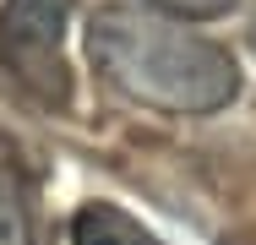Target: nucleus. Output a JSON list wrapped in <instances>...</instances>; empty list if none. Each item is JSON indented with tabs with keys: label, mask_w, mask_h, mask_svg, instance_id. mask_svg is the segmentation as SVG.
Returning <instances> with one entry per match:
<instances>
[{
	"label": "nucleus",
	"mask_w": 256,
	"mask_h": 245,
	"mask_svg": "<svg viewBox=\"0 0 256 245\" xmlns=\"http://www.w3.org/2000/svg\"><path fill=\"white\" fill-rule=\"evenodd\" d=\"M251 54H256V22H251Z\"/></svg>",
	"instance_id": "obj_6"
},
{
	"label": "nucleus",
	"mask_w": 256,
	"mask_h": 245,
	"mask_svg": "<svg viewBox=\"0 0 256 245\" xmlns=\"http://www.w3.org/2000/svg\"><path fill=\"white\" fill-rule=\"evenodd\" d=\"M82 49L109 93L153 114H218L240 98L234 54L153 6H98Z\"/></svg>",
	"instance_id": "obj_1"
},
{
	"label": "nucleus",
	"mask_w": 256,
	"mask_h": 245,
	"mask_svg": "<svg viewBox=\"0 0 256 245\" xmlns=\"http://www.w3.org/2000/svg\"><path fill=\"white\" fill-rule=\"evenodd\" d=\"M153 11H169L180 22H212V16H229L240 0H148Z\"/></svg>",
	"instance_id": "obj_5"
},
{
	"label": "nucleus",
	"mask_w": 256,
	"mask_h": 245,
	"mask_svg": "<svg viewBox=\"0 0 256 245\" xmlns=\"http://www.w3.org/2000/svg\"><path fill=\"white\" fill-rule=\"evenodd\" d=\"M71 245H164V240L136 212H126L114 202H82L71 212Z\"/></svg>",
	"instance_id": "obj_3"
},
{
	"label": "nucleus",
	"mask_w": 256,
	"mask_h": 245,
	"mask_svg": "<svg viewBox=\"0 0 256 245\" xmlns=\"http://www.w3.org/2000/svg\"><path fill=\"white\" fill-rule=\"evenodd\" d=\"M76 0H0V66L50 109H66L76 93L66 33Z\"/></svg>",
	"instance_id": "obj_2"
},
{
	"label": "nucleus",
	"mask_w": 256,
	"mask_h": 245,
	"mask_svg": "<svg viewBox=\"0 0 256 245\" xmlns=\"http://www.w3.org/2000/svg\"><path fill=\"white\" fill-rule=\"evenodd\" d=\"M0 245H33V207H28V174L0 142Z\"/></svg>",
	"instance_id": "obj_4"
}]
</instances>
